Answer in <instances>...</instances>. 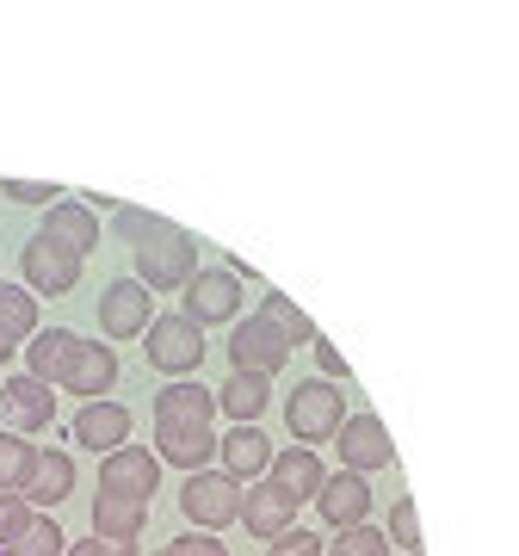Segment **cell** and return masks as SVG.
I'll return each instance as SVG.
<instances>
[{"label": "cell", "instance_id": "obj_1", "mask_svg": "<svg viewBox=\"0 0 519 556\" xmlns=\"http://www.w3.org/2000/svg\"><path fill=\"white\" fill-rule=\"evenodd\" d=\"M118 236L130 241V254H137V278L149 285V291H180L186 278L199 273V236H186L180 223L118 204Z\"/></svg>", "mask_w": 519, "mask_h": 556}, {"label": "cell", "instance_id": "obj_2", "mask_svg": "<svg viewBox=\"0 0 519 556\" xmlns=\"http://www.w3.org/2000/svg\"><path fill=\"white\" fill-rule=\"evenodd\" d=\"M346 415V390L334 378H303L291 396H284V427L298 445H328V433Z\"/></svg>", "mask_w": 519, "mask_h": 556}, {"label": "cell", "instance_id": "obj_3", "mask_svg": "<svg viewBox=\"0 0 519 556\" xmlns=\"http://www.w3.org/2000/svg\"><path fill=\"white\" fill-rule=\"evenodd\" d=\"M142 358L155 365V371H167V378H186V371H199L204 365V328L192 316H149V328H142Z\"/></svg>", "mask_w": 519, "mask_h": 556}, {"label": "cell", "instance_id": "obj_4", "mask_svg": "<svg viewBox=\"0 0 519 556\" xmlns=\"http://www.w3.org/2000/svg\"><path fill=\"white\" fill-rule=\"evenodd\" d=\"M180 514L192 519L199 532H223V526H236V514H241V482L229 477V470H186Z\"/></svg>", "mask_w": 519, "mask_h": 556}, {"label": "cell", "instance_id": "obj_5", "mask_svg": "<svg viewBox=\"0 0 519 556\" xmlns=\"http://www.w3.org/2000/svg\"><path fill=\"white\" fill-rule=\"evenodd\" d=\"M20 273H25V291H31V298H68L80 285V254L56 248V241L38 229V236L20 248Z\"/></svg>", "mask_w": 519, "mask_h": 556}, {"label": "cell", "instance_id": "obj_6", "mask_svg": "<svg viewBox=\"0 0 519 556\" xmlns=\"http://www.w3.org/2000/svg\"><path fill=\"white\" fill-rule=\"evenodd\" d=\"M180 291H186V309H180V316H192L199 328L241 316V278L229 273V266H199V273L180 285Z\"/></svg>", "mask_w": 519, "mask_h": 556}, {"label": "cell", "instance_id": "obj_7", "mask_svg": "<svg viewBox=\"0 0 519 556\" xmlns=\"http://www.w3.org/2000/svg\"><path fill=\"white\" fill-rule=\"evenodd\" d=\"M334 452H340V464L346 470H383V464H396V445H390V433H383V420L378 415H340V427L334 433Z\"/></svg>", "mask_w": 519, "mask_h": 556}, {"label": "cell", "instance_id": "obj_8", "mask_svg": "<svg viewBox=\"0 0 519 556\" xmlns=\"http://www.w3.org/2000/svg\"><path fill=\"white\" fill-rule=\"evenodd\" d=\"M284 358H291V346H284L260 316L229 321V371H260V378H273V371H284Z\"/></svg>", "mask_w": 519, "mask_h": 556}, {"label": "cell", "instance_id": "obj_9", "mask_svg": "<svg viewBox=\"0 0 519 556\" xmlns=\"http://www.w3.org/2000/svg\"><path fill=\"white\" fill-rule=\"evenodd\" d=\"M155 316V298H149V285L142 278H118V285H105L100 291V328L105 340H137Z\"/></svg>", "mask_w": 519, "mask_h": 556}, {"label": "cell", "instance_id": "obj_10", "mask_svg": "<svg viewBox=\"0 0 519 556\" xmlns=\"http://www.w3.org/2000/svg\"><path fill=\"white\" fill-rule=\"evenodd\" d=\"M100 489H124V495H155L161 489V457L149 452V445H112V452L100 457Z\"/></svg>", "mask_w": 519, "mask_h": 556}, {"label": "cell", "instance_id": "obj_11", "mask_svg": "<svg viewBox=\"0 0 519 556\" xmlns=\"http://www.w3.org/2000/svg\"><path fill=\"white\" fill-rule=\"evenodd\" d=\"M62 390L68 396H105L112 383H118V353L112 346H93V340H75V353H68V365H62Z\"/></svg>", "mask_w": 519, "mask_h": 556}, {"label": "cell", "instance_id": "obj_12", "mask_svg": "<svg viewBox=\"0 0 519 556\" xmlns=\"http://www.w3.org/2000/svg\"><path fill=\"white\" fill-rule=\"evenodd\" d=\"M130 427H137V420H130V408H124V402L93 396L75 420H68V439H75V445H87V452H112V445H124V439H130Z\"/></svg>", "mask_w": 519, "mask_h": 556}, {"label": "cell", "instance_id": "obj_13", "mask_svg": "<svg viewBox=\"0 0 519 556\" xmlns=\"http://www.w3.org/2000/svg\"><path fill=\"white\" fill-rule=\"evenodd\" d=\"M236 519H248L254 538H273V532H284V526L298 519V501L284 495L273 477H254V482H241V514Z\"/></svg>", "mask_w": 519, "mask_h": 556}, {"label": "cell", "instance_id": "obj_14", "mask_svg": "<svg viewBox=\"0 0 519 556\" xmlns=\"http://www.w3.org/2000/svg\"><path fill=\"white\" fill-rule=\"evenodd\" d=\"M217 415V390H204L192 378H174L167 390H155V427H211Z\"/></svg>", "mask_w": 519, "mask_h": 556}, {"label": "cell", "instance_id": "obj_15", "mask_svg": "<svg viewBox=\"0 0 519 556\" xmlns=\"http://www.w3.org/2000/svg\"><path fill=\"white\" fill-rule=\"evenodd\" d=\"M217 457L236 482H254V477H266V464H273V439L260 433L254 420H236V427L217 439Z\"/></svg>", "mask_w": 519, "mask_h": 556}, {"label": "cell", "instance_id": "obj_16", "mask_svg": "<svg viewBox=\"0 0 519 556\" xmlns=\"http://www.w3.org/2000/svg\"><path fill=\"white\" fill-rule=\"evenodd\" d=\"M316 507H321V519L340 532V526H359V519L371 514V489H365L359 470H340V477H321Z\"/></svg>", "mask_w": 519, "mask_h": 556}, {"label": "cell", "instance_id": "obj_17", "mask_svg": "<svg viewBox=\"0 0 519 556\" xmlns=\"http://www.w3.org/2000/svg\"><path fill=\"white\" fill-rule=\"evenodd\" d=\"M0 402H7L13 433H38V427L56 420V396H50V383H38V378H7L0 383Z\"/></svg>", "mask_w": 519, "mask_h": 556}, {"label": "cell", "instance_id": "obj_18", "mask_svg": "<svg viewBox=\"0 0 519 556\" xmlns=\"http://www.w3.org/2000/svg\"><path fill=\"white\" fill-rule=\"evenodd\" d=\"M43 236L56 241V248H68V254H93L100 248V217H93V204H80V199H62L50 204V223H43Z\"/></svg>", "mask_w": 519, "mask_h": 556}, {"label": "cell", "instance_id": "obj_19", "mask_svg": "<svg viewBox=\"0 0 519 556\" xmlns=\"http://www.w3.org/2000/svg\"><path fill=\"white\" fill-rule=\"evenodd\" d=\"M142 526H149V501H142V495H124V489H100V501H93V532L137 544Z\"/></svg>", "mask_w": 519, "mask_h": 556}, {"label": "cell", "instance_id": "obj_20", "mask_svg": "<svg viewBox=\"0 0 519 556\" xmlns=\"http://www.w3.org/2000/svg\"><path fill=\"white\" fill-rule=\"evenodd\" d=\"M75 340H80L75 328H31V334H25V378L56 383L68 353H75Z\"/></svg>", "mask_w": 519, "mask_h": 556}, {"label": "cell", "instance_id": "obj_21", "mask_svg": "<svg viewBox=\"0 0 519 556\" xmlns=\"http://www.w3.org/2000/svg\"><path fill=\"white\" fill-rule=\"evenodd\" d=\"M155 445H161V464H174V470H204L211 457H217V433L211 427H155Z\"/></svg>", "mask_w": 519, "mask_h": 556}, {"label": "cell", "instance_id": "obj_22", "mask_svg": "<svg viewBox=\"0 0 519 556\" xmlns=\"http://www.w3.org/2000/svg\"><path fill=\"white\" fill-rule=\"evenodd\" d=\"M266 477L279 482L291 501H316V489H321V457L309 452V445H298V452H273V464H266Z\"/></svg>", "mask_w": 519, "mask_h": 556}, {"label": "cell", "instance_id": "obj_23", "mask_svg": "<svg viewBox=\"0 0 519 556\" xmlns=\"http://www.w3.org/2000/svg\"><path fill=\"white\" fill-rule=\"evenodd\" d=\"M31 507H62V501L75 495V457L68 452H50V457H38V470H31V482L20 489Z\"/></svg>", "mask_w": 519, "mask_h": 556}, {"label": "cell", "instance_id": "obj_24", "mask_svg": "<svg viewBox=\"0 0 519 556\" xmlns=\"http://www.w3.org/2000/svg\"><path fill=\"white\" fill-rule=\"evenodd\" d=\"M266 402H273V390H266L260 371H229V383L217 390V408L229 420H260L266 415Z\"/></svg>", "mask_w": 519, "mask_h": 556}, {"label": "cell", "instance_id": "obj_25", "mask_svg": "<svg viewBox=\"0 0 519 556\" xmlns=\"http://www.w3.org/2000/svg\"><path fill=\"white\" fill-rule=\"evenodd\" d=\"M254 316L266 321V328H273V334H279L284 346H309V340H316V328H309V316H303V309H298L291 298H279V291H266Z\"/></svg>", "mask_w": 519, "mask_h": 556}, {"label": "cell", "instance_id": "obj_26", "mask_svg": "<svg viewBox=\"0 0 519 556\" xmlns=\"http://www.w3.org/2000/svg\"><path fill=\"white\" fill-rule=\"evenodd\" d=\"M31 328H38V298H31L25 285H0V340L20 346Z\"/></svg>", "mask_w": 519, "mask_h": 556}, {"label": "cell", "instance_id": "obj_27", "mask_svg": "<svg viewBox=\"0 0 519 556\" xmlns=\"http://www.w3.org/2000/svg\"><path fill=\"white\" fill-rule=\"evenodd\" d=\"M38 445L25 433H0V489H25L31 482V470H38Z\"/></svg>", "mask_w": 519, "mask_h": 556}, {"label": "cell", "instance_id": "obj_28", "mask_svg": "<svg viewBox=\"0 0 519 556\" xmlns=\"http://www.w3.org/2000/svg\"><path fill=\"white\" fill-rule=\"evenodd\" d=\"M62 544H68V538H62L56 519H50V514H31L7 551H13V556H62Z\"/></svg>", "mask_w": 519, "mask_h": 556}, {"label": "cell", "instance_id": "obj_29", "mask_svg": "<svg viewBox=\"0 0 519 556\" xmlns=\"http://www.w3.org/2000/svg\"><path fill=\"white\" fill-rule=\"evenodd\" d=\"M334 556H390V538L383 532H371V526H340V538H334Z\"/></svg>", "mask_w": 519, "mask_h": 556}, {"label": "cell", "instance_id": "obj_30", "mask_svg": "<svg viewBox=\"0 0 519 556\" xmlns=\"http://www.w3.org/2000/svg\"><path fill=\"white\" fill-rule=\"evenodd\" d=\"M383 538H390L396 551H420V507H415L408 495L390 507V532H383Z\"/></svg>", "mask_w": 519, "mask_h": 556}, {"label": "cell", "instance_id": "obj_31", "mask_svg": "<svg viewBox=\"0 0 519 556\" xmlns=\"http://www.w3.org/2000/svg\"><path fill=\"white\" fill-rule=\"evenodd\" d=\"M321 551H328V544H321L316 532H303L298 519H291L284 532H273V556H321Z\"/></svg>", "mask_w": 519, "mask_h": 556}, {"label": "cell", "instance_id": "obj_32", "mask_svg": "<svg viewBox=\"0 0 519 556\" xmlns=\"http://www.w3.org/2000/svg\"><path fill=\"white\" fill-rule=\"evenodd\" d=\"M25 519H31V501H25L20 489H0V544H13Z\"/></svg>", "mask_w": 519, "mask_h": 556}, {"label": "cell", "instance_id": "obj_33", "mask_svg": "<svg viewBox=\"0 0 519 556\" xmlns=\"http://www.w3.org/2000/svg\"><path fill=\"white\" fill-rule=\"evenodd\" d=\"M0 192L13 204H50V199H62L56 186H43V179H0Z\"/></svg>", "mask_w": 519, "mask_h": 556}, {"label": "cell", "instance_id": "obj_34", "mask_svg": "<svg viewBox=\"0 0 519 556\" xmlns=\"http://www.w3.org/2000/svg\"><path fill=\"white\" fill-rule=\"evenodd\" d=\"M62 556H137V544H124V538H87V544H62Z\"/></svg>", "mask_w": 519, "mask_h": 556}, {"label": "cell", "instance_id": "obj_35", "mask_svg": "<svg viewBox=\"0 0 519 556\" xmlns=\"http://www.w3.org/2000/svg\"><path fill=\"white\" fill-rule=\"evenodd\" d=\"M174 556H229V544H217V532H186L167 544Z\"/></svg>", "mask_w": 519, "mask_h": 556}, {"label": "cell", "instance_id": "obj_36", "mask_svg": "<svg viewBox=\"0 0 519 556\" xmlns=\"http://www.w3.org/2000/svg\"><path fill=\"white\" fill-rule=\"evenodd\" d=\"M309 346H316V371H321V378H334V383L346 378V358H340L328 340H309Z\"/></svg>", "mask_w": 519, "mask_h": 556}, {"label": "cell", "instance_id": "obj_37", "mask_svg": "<svg viewBox=\"0 0 519 556\" xmlns=\"http://www.w3.org/2000/svg\"><path fill=\"white\" fill-rule=\"evenodd\" d=\"M7 358H13V346H7V340H0V365H7Z\"/></svg>", "mask_w": 519, "mask_h": 556}, {"label": "cell", "instance_id": "obj_38", "mask_svg": "<svg viewBox=\"0 0 519 556\" xmlns=\"http://www.w3.org/2000/svg\"><path fill=\"white\" fill-rule=\"evenodd\" d=\"M402 556H420V551H402Z\"/></svg>", "mask_w": 519, "mask_h": 556}, {"label": "cell", "instance_id": "obj_39", "mask_svg": "<svg viewBox=\"0 0 519 556\" xmlns=\"http://www.w3.org/2000/svg\"><path fill=\"white\" fill-rule=\"evenodd\" d=\"M155 556H174V551H155Z\"/></svg>", "mask_w": 519, "mask_h": 556}, {"label": "cell", "instance_id": "obj_40", "mask_svg": "<svg viewBox=\"0 0 519 556\" xmlns=\"http://www.w3.org/2000/svg\"><path fill=\"white\" fill-rule=\"evenodd\" d=\"M321 556H334V551H321Z\"/></svg>", "mask_w": 519, "mask_h": 556}]
</instances>
